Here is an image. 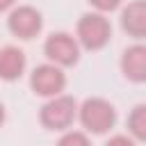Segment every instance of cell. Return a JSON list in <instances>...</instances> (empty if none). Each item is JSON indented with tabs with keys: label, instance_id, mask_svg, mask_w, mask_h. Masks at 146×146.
<instances>
[{
	"label": "cell",
	"instance_id": "1",
	"mask_svg": "<svg viewBox=\"0 0 146 146\" xmlns=\"http://www.w3.org/2000/svg\"><path fill=\"white\" fill-rule=\"evenodd\" d=\"M78 119H80V123L87 132L105 135L116 123V110L110 100H105L100 96H94V98H87L78 107Z\"/></svg>",
	"mask_w": 146,
	"mask_h": 146
},
{
	"label": "cell",
	"instance_id": "2",
	"mask_svg": "<svg viewBox=\"0 0 146 146\" xmlns=\"http://www.w3.org/2000/svg\"><path fill=\"white\" fill-rule=\"evenodd\" d=\"M75 39L87 50H100L112 39V25L105 18V14H98V11L82 14L75 27Z\"/></svg>",
	"mask_w": 146,
	"mask_h": 146
},
{
	"label": "cell",
	"instance_id": "3",
	"mask_svg": "<svg viewBox=\"0 0 146 146\" xmlns=\"http://www.w3.org/2000/svg\"><path fill=\"white\" fill-rule=\"evenodd\" d=\"M78 116V103L73 96H52L39 112V121L48 130H68Z\"/></svg>",
	"mask_w": 146,
	"mask_h": 146
},
{
	"label": "cell",
	"instance_id": "4",
	"mask_svg": "<svg viewBox=\"0 0 146 146\" xmlns=\"http://www.w3.org/2000/svg\"><path fill=\"white\" fill-rule=\"evenodd\" d=\"M43 55L50 64H57L59 68L73 66L80 59V43L68 32H52L43 43Z\"/></svg>",
	"mask_w": 146,
	"mask_h": 146
},
{
	"label": "cell",
	"instance_id": "5",
	"mask_svg": "<svg viewBox=\"0 0 146 146\" xmlns=\"http://www.w3.org/2000/svg\"><path fill=\"white\" fill-rule=\"evenodd\" d=\"M7 27L14 36L23 39V41H30L34 39L41 27H43V16L36 7L32 5H18L9 11V18H7Z\"/></svg>",
	"mask_w": 146,
	"mask_h": 146
},
{
	"label": "cell",
	"instance_id": "6",
	"mask_svg": "<svg viewBox=\"0 0 146 146\" xmlns=\"http://www.w3.org/2000/svg\"><path fill=\"white\" fill-rule=\"evenodd\" d=\"M30 87L36 96H43V98H52V96H59L66 87V75L64 71L57 66V64H39L32 75H30Z\"/></svg>",
	"mask_w": 146,
	"mask_h": 146
},
{
	"label": "cell",
	"instance_id": "7",
	"mask_svg": "<svg viewBox=\"0 0 146 146\" xmlns=\"http://www.w3.org/2000/svg\"><path fill=\"white\" fill-rule=\"evenodd\" d=\"M25 66H27V59L18 46H2L0 48V80L16 82L25 73Z\"/></svg>",
	"mask_w": 146,
	"mask_h": 146
},
{
	"label": "cell",
	"instance_id": "8",
	"mask_svg": "<svg viewBox=\"0 0 146 146\" xmlns=\"http://www.w3.org/2000/svg\"><path fill=\"white\" fill-rule=\"evenodd\" d=\"M121 27L135 39L146 36V2L144 0H132L121 9Z\"/></svg>",
	"mask_w": 146,
	"mask_h": 146
},
{
	"label": "cell",
	"instance_id": "9",
	"mask_svg": "<svg viewBox=\"0 0 146 146\" xmlns=\"http://www.w3.org/2000/svg\"><path fill=\"white\" fill-rule=\"evenodd\" d=\"M121 71L130 82H144L146 80V48L141 43H135V46L123 50Z\"/></svg>",
	"mask_w": 146,
	"mask_h": 146
},
{
	"label": "cell",
	"instance_id": "10",
	"mask_svg": "<svg viewBox=\"0 0 146 146\" xmlns=\"http://www.w3.org/2000/svg\"><path fill=\"white\" fill-rule=\"evenodd\" d=\"M128 135L135 141L146 139V105H135L128 116Z\"/></svg>",
	"mask_w": 146,
	"mask_h": 146
},
{
	"label": "cell",
	"instance_id": "11",
	"mask_svg": "<svg viewBox=\"0 0 146 146\" xmlns=\"http://www.w3.org/2000/svg\"><path fill=\"white\" fill-rule=\"evenodd\" d=\"M57 146H91V141H89V137H87L84 132H80V130H66V132L59 137Z\"/></svg>",
	"mask_w": 146,
	"mask_h": 146
},
{
	"label": "cell",
	"instance_id": "12",
	"mask_svg": "<svg viewBox=\"0 0 146 146\" xmlns=\"http://www.w3.org/2000/svg\"><path fill=\"white\" fill-rule=\"evenodd\" d=\"M89 5L98 11V14H107L121 7V0H89Z\"/></svg>",
	"mask_w": 146,
	"mask_h": 146
},
{
	"label": "cell",
	"instance_id": "13",
	"mask_svg": "<svg viewBox=\"0 0 146 146\" xmlns=\"http://www.w3.org/2000/svg\"><path fill=\"white\" fill-rule=\"evenodd\" d=\"M105 146H137V141L130 137V135H114L107 139Z\"/></svg>",
	"mask_w": 146,
	"mask_h": 146
},
{
	"label": "cell",
	"instance_id": "14",
	"mask_svg": "<svg viewBox=\"0 0 146 146\" xmlns=\"http://www.w3.org/2000/svg\"><path fill=\"white\" fill-rule=\"evenodd\" d=\"M16 5V0H0V11H7Z\"/></svg>",
	"mask_w": 146,
	"mask_h": 146
},
{
	"label": "cell",
	"instance_id": "15",
	"mask_svg": "<svg viewBox=\"0 0 146 146\" xmlns=\"http://www.w3.org/2000/svg\"><path fill=\"white\" fill-rule=\"evenodd\" d=\"M2 123H5V105L0 103V125H2Z\"/></svg>",
	"mask_w": 146,
	"mask_h": 146
}]
</instances>
